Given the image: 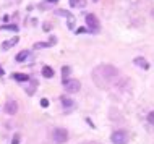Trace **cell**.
Segmentation results:
<instances>
[{
  "label": "cell",
  "mask_w": 154,
  "mask_h": 144,
  "mask_svg": "<svg viewBox=\"0 0 154 144\" xmlns=\"http://www.w3.org/2000/svg\"><path fill=\"white\" fill-rule=\"evenodd\" d=\"M91 78H93L94 84L97 88H109L110 84H114L119 78V70L114 67V65L104 63V65H97L93 73H91Z\"/></svg>",
  "instance_id": "1"
},
{
  "label": "cell",
  "mask_w": 154,
  "mask_h": 144,
  "mask_svg": "<svg viewBox=\"0 0 154 144\" xmlns=\"http://www.w3.org/2000/svg\"><path fill=\"white\" fill-rule=\"evenodd\" d=\"M62 86L66 92H78L81 89V83L75 78H62Z\"/></svg>",
  "instance_id": "2"
},
{
  "label": "cell",
  "mask_w": 154,
  "mask_h": 144,
  "mask_svg": "<svg viewBox=\"0 0 154 144\" xmlns=\"http://www.w3.org/2000/svg\"><path fill=\"white\" fill-rule=\"evenodd\" d=\"M68 138H70L68 130H65V128H55L52 133V139L55 144H65L68 141Z\"/></svg>",
  "instance_id": "3"
},
{
  "label": "cell",
  "mask_w": 154,
  "mask_h": 144,
  "mask_svg": "<svg viewBox=\"0 0 154 144\" xmlns=\"http://www.w3.org/2000/svg\"><path fill=\"white\" fill-rule=\"evenodd\" d=\"M85 23H86V26L94 32H97L99 28H101V21H99V18L94 13H86L85 15Z\"/></svg>",
  "instance_id": "4"
},
{
  "label": "cell",
  "mask_w": 154,
  "mask_h": 144,
  "mask_svg": "<svg viewBox=\"0 0 154 144\" xmlns=\"http://www.w3.org/2000/svg\"><path fill=\"white\" fill-rule=\"evenodd\" d=\"M110 141L114 144H127L128 141V133L125 130H117L110 134Z\"/></svg>",
  "instance_id": "5"
},
{
  "label": "cell",
  "mask_w": 154,
  "mask_h": 144,
  "mask_svg": "<svg viewBox=\"0 0 154 144\" xmlns=\"http://www.w3.org/2000/svg\"><path fill=\"white\" fill-rule=\"evenodd\" d=\"M3 110H5L7 115L13 117V115L18 113V102H16V100H7L5 105H3Z\"/></svg>",
  "instance_id": "6"
},
{
  "label": "cell",
  "mask_w": 154,
  "mask_h": 144,
  "mask_svg": "<svg viewBox=\"0 0 154 144\" xmlns=\"http://www.w3.org/2000/svg\"><path fill=\"white\" fill-rule=\"evenodd\" d=\"M10 78L13 81H16V83H29L31 76L26 75V73H11Z\"/></svg>",
  "instance_id": "7"
},
{
  "label": "cell",
  "mask_w": 154,
  "mask_h": 144,
  "mask_svg": "<svg viewBox=\"0 0 154 144\" xmlns=\"http://www.w3.org/2000/svg\"><path fill=\"white\" fill-rule=\"evenodd\" d=\"M133 63L136 65V67H140V68H143V70H149L151 68V65H149V62L144 58V57H135V58H133Z\"/></svg>",
  "instance_id": "8"
},
{
  "label": "cell",
  "mask_w": 154,
  "mask_h": 144,
  "mask_svg": "<svg viewBox=\"0 0 154 144\" xmlns=\"http://www.w3.org/2000/svg\"><path fill=\"white\" fill-rule=\"evenodd\" d=\"M18 40H20V38H18V36H15V38L11 39V40H3L0 47H2L3 52H7V50H10V49L13 47V46H16V44H18Z\"/></svg>",
  "instance_id": "9"
},
{
  "label": "cell",
  "mask_w": 154,
  "mask_h": 144,
  "mask_svg": "<svg viewBox=\"0 0 154 144\" xmlns=\"http://www.w3.org/2000/svg\"><path fill=\"white\" fill-rule=\"evenodd\" d=\"M37 86H39V81H37V80H32V78H31V80H29V84L26 86V94H28V96H32V94L36 92Z\"/></svg>",
  "instance_id": "10"
},
{
  "label": "cell",
  "mask_w": 154,
  "mask_h": 144,
  "mask_svg": "<svg viewBox=\"0 0 154 144\" xmlns=\"http://www.w3.org/2000/svg\"><path fill=\"white\" fill-rule=\"evenodd\" d=\"M41 75H42V78H47V80H51V78H54V75H55V71H54L52 67H49V65H44L42 70H41Z\"/></svg>",
  "instance_id": "11"
},
{
  "label": "cell",
  "mask_w": 154,
  "mask_h": 144,
  "mask_svg": "<svg viewBox=\"0 0 154 144\" xmlns=\"http://www.w3.org/2000/svg\"><path fill=\"white\" fill-rule=\"evenodd\" d=\"M60 102H62V107H63V109H73L75 107V102L66 96H60Z\"/></svg>",
  "instance_id": "12"
},
{
  "label": "cell",
  "mask_w": 154,
  "mask_h": 144,
  "mask_svg": "<svg viewBox=\"0 0 154 144\" xmlns=\"http://www.w3.org/2000/svg\"><path fill=\"white\" fill-rule=\"evenodd\" d=\"M29 53H31L29 50H21V52H18V53H16L15 60L18 62V63H21V62H24V60L28 58V57H29Z\"/></svg>",
  "instance_id": "13"
},
{
  "label": "cell",
  "mask_w": 154,
  "mask_h": 144,
  "mask_svg": "<svg viewBox=\"0 0 154 144\" xmlns=\"http://www.w3.org/2000/svg\"><path fill=\"white\" fill-rule=\"evenodd\" d=\"M0 31H13V32H18L20 31V26H16V24H3V26H0Z\"/></svg>",
  "instance_id": "14"
},
{
  "label": "cell",
  "mask_w": 154,
  "mask_h": 144,
  "mask_svg": "<svg viewBox=\"0 0 154 144\" xmlns=\"http://www.w3.org/2000/svg\"><path fill=\"white\" fill-rule=\"evenodd\" d=\"M60 73H62V78H68L72 75V67H70V65H63L60 70Z\"/></svg>",
  "instance_id": "15"
},
{
  "label": "cell",
  "mask_w": 154,
  "mask_h": 144,
  "mask_svg": "<svg viewBox=\"0 0 154 144\" xmlns=\"http://www.w3.org/2000/svg\"><path fill=\"white\" fill-rule=\"evenodd\" d=\"M66 26H68V29L75 31V26H76V21H75V16L70 15L68 18H66Z\"/></svg>",
  "instance_id": "16"
},
{
  "label": "cell",
  "mask_w": 154,
  "mask_h": 144,
  "mask_svg": "<svg viewBox=\"0 0 154 144\" xmlns=\"http://www.w3.org/2000/svg\"><path fill=\"white\" fill-rule=\"evenodd\" d=\"M85 5H86L85 0H70V7H73V8H81Z\"/></svg>",
  "instance_id": "17"
},
{
  "label": "cell",
  "mask_w": 154,
  "mask_h": 144,
  "mask_svg": "<svg viewBox=\"0 0 154 144\" xmlns=\"http://www.w3.org/2000/svg\"><path fill=\"white\" fill-rule=\"evenodd\" d=\"M47 47H51V44H49V42H36L34 46H32L34 50H41V49H47Z\"/></svg>",
  "instance_id": "18"
},
{
  "label": "cell",
  "mask_w": 154,
  "mask_h": 144,
  "mask_svg": "<svg viewBox=\"0 0 154 144\" xmlns=\"http://www.w3.org/2000/svg\"><path fill=\"white\" fill-rule=\"evenodd\" d=\"M85 32H94V31H91L88 26H83V28H78V29H75V34H85Z\"/></svg>",
  "instance_id": "19"
},
{
  "label": "cell",
  "mask_w": 154,
  "mask_h": 144,
  "mask_svg": "<svg viewBox=\"0 0 154 144\" xmlns=\"http://www.w3.org/2000/svg\"><path fill=\"white\" fill-rule=\"evenodd\" d=\"M55 15H57V16H63V18H68V16L72 15V13H70L68 10H57Z\"/></svg>",
  "instance_id": "20"
},
{
  "label": "cell",
  "mask_w": 154,
  "mask_h": 144,
  "mask_svg": "<svg viewBox=\"0 0 154 144\" xmlns=\"http://www.w3.org/2000/svg\"><path fill=\"white\" fill-rule=\"evenodd\" d=\"M21 141V136H20V133H15L13 138H11V144H20Z\"/></svg>",
  "instance_id": "21"
},
{
  "label": "cell",
  "mask_w": 154,
  "mask_h": 144,
  "mask_svg": "<svg viewBox=\"0 0 154 144\" xmlns=\"http://www.w3.org/2000/svg\"><path fill=\"white\" fill-rule=\"evenodd\" d=\"M39 104H41V107H42V109H47V107L51 105V102H49V99L42 97V99H41V102H39Z\"/></svg>",
  "instance_id": "22"
},
{
  "label": "cell",
  "mask_w": 154,
  "mask_h": 144,
  "mask_svg": "<svg viewBox=\"0 0 154 144\" xmlns=\"http://www.w3.org/2000/svg\"><path fill=\"white\" fill-rule=\"evenodd\" d=\"M146 120H148V123H149V125H152V126H154V110H152V112H149V113H148Z\"/></svg>",
  "instance_id": "23"
},
{
  "label": "cell",
  "mask_w": 154,
  "mask_h": 144,
  "mask_svg": "<svg viewBox=\"0 0 154 144\" xmlns=\"http://www.w3.org/2000/svg\"><path fill=\"white\" fill-rule=\"evenodd\" d=\"M51 29H52L51 23H47V21H45V23L42 24V31H44V32H49V31H51Z\"/></svg>",
  "instance_id": "24"
},
{
  "label": "cell",
  "mask_w": 154,
  "mask_h": 144,
  "mask_svg": "<svg viewBox=\"0 0 154 144\" xmlns=\"http://www.w3.org/2000/svg\"><path fill=\"white\" fill-rule=\"evenodd\" d=\"M49 39H51V40H47V42L51 44V47H52V46H55V44H57V38H55V36H51Z\"/></svg>",
  "instance_id": "25"
},
{
  "label": "cell",
  "mask_w": 154,
  "mask_h": 144,
  "mask_svg": "<svg viewBox=\"0 0 154 144\" xmlns=\"http://www.w3.org/2000/svg\"><path fill=\"white\" fill-rule=\"evenodd\" d=\"M3 75H5V70H3L2 67H0V76H3Z\"/></svg>",
  "instance_id": "26"
},
{
  "label": "cell",
  "mask_w": 154,
  "mask_h": 144,
  "mask_svg": "<svg viewBox=\"0 0 154 144\" xmlns=\"http://www.w3.org/2000/svg\"><path fill=\"white\" fill-rule=\"evenodd\" d=\"M45 2H47V3H57L59 0H45Z\"/></svg>",
  "instance_id": "27"
},
{
  "label": "cell",
  "mask_w": 154,
  "mask_h": 144,
  "mask_svg": "<svg viewBox=\"0 0 154 144\" xmlns=\"http://www.w3.org/2000/svg\"><path fill=\"white\" fill-rule=\"evenodd\" d=\"M93 2H99V0H93Z\"/></svg>",
  "instance_id": "28"
},
{
  "label": "cell",
  "mask_w": 154,
  "mask_h": 144,
  "mask_svg": "<svg viewBox=\"0 0 154 144\" xmlns=\"http://www.w3.org/2000/svg\"><path fill=\"white\" fill-rule=\"evenodd\" d=\"M152 15H154V10H152Z\"/></svg>",
  "instance_id": "29"
}]
</instances>
